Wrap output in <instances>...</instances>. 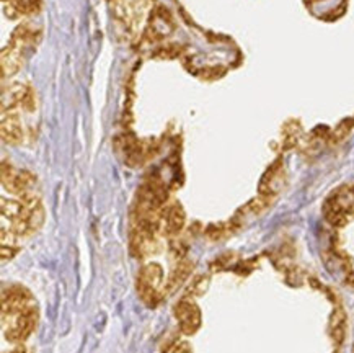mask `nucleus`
Instances as JSON below:
<instances>
[{
  "label": "nucleus",
  "mask_w": 354,
  "mask_h": 353,
  "mask_svg": "<svg viewBox=\"0 0 354 353\" xmlns=\"http://www.w3.org/2000/svg\"><path fill=\"white\" fill-rule=\"evenodd\" d=\"M312 2H315V0H312Z\"/></svg>",
  "instance_id": "nucleus-25"
},
{
  "label": "nucleus",
  "mask_w": 354,
  "mask_h": 353,
  "mask_svg": "<svg viewBox=\"0 0 354 353\" xmlns=\"http://www.w3.org/2000/svg\"><path fill=\"white\" fill-rule=\"evenodd\" d=\"M158 233L149 230L140 226L134 224L133 230H131V251L136 257H145L151 255L152 252H157L158 248Z\"/></svg>",
  "instance_id": "nucleus-10"
},
{
  "label": "nucleus",
  "mask_w": 354,
  "mask_h": 353,
  "mask_svg": "<svg viewBox=\"0 0 354 353\" xmlns=\"http://www.w3.org/2000/svg\"><path fill=\"white\" fill-rule=\"evenodd\" d=\"M346 325H348L346 312L343 311V307L339 306L335 307L333 312H331L330 323H328V334L333 343L342 345L344 342V337H346Z\"/></svg>",
  "instance_id": "nucleus-16"
},
{
  "label": "nucleus",
  "mask_w": 354,
  "mask_h": 353,
  "mask_svg": "<svg viewBox=\"0 0 354 353\" xmlns=\"http://www.w3.org/2000/svg\"><path fill=\"white\" fill-rule=\"evenodd\" d=\"M3 2H7V0H3Z\"/></svg>",
  "instance_id": "nucleus-26"
},
{
  "label": "nucleus",
  "mask_w": 354,
  "mask_h": 353,
  "mask_svg": "<svg viewBox=\"0 0 354 353\" xmlns=\"http://www.w3.org/2000/svg\"><path fill=\"white\" fill-rule=\"evenodd\" d=\"M2 324L8 342L24 343L35 332L36 324H38V307L36 305L25 307L8 318H3Z\"/></svg>",
  "instance_id": "nucleus-3"
},
{
  "label": "nucleus",
  "mask_w": 354,
  "mask_h": 353,
  "mask_svg": "<svg viewBox=\"0 0 354 353\" xmlns=\"http://www.w3.org/2000/svg\"><path fill=\"white\" fill-rule=\"evenodd\" d=\"M186 215L180 203H171L162 211V234L167 237H175L185 228Z\"/></svg>",
  "instance_id": "nucleus-12"
},
{
  "label": "nucleus",
  "mask_w": 354,
  "mask_h": 353,
  "mask_svg": "<svg viewBox=\"0 0 354 353\" xmlns=\"http://www.w3.org/2000/svg\"><path fill=\"white\" fill-rule=\"evenodd\" d=\"M0 133H2L3 143L17 146L24 141V125H21L20 116L15 111L2 113V126H0Z\"/></svg>",
  "instance_id": "nucleus-13"
},
{
  "label": "nucleus",
  "mask_w": 354,
  "mask_h": 353,
  "mask_svg": "<svg viewBox=\"0 0 354 353\" xmlns=\"http://www.w3.org/2000/svg\"><path fill=\"white\" fill-rule=\"evenodd\" d=\"M174 312L176 323L180 325V330L185 336H193V334H196L199 327H201V309H199V306L192 300V298H183V300L175 306Z\"/></svg>",
  "instance_id": "nucleus-6"
},
{
  "label": "nucleus",
  "mask_w": 354,
  "mask_h": 353,
  "mask_svg": "<svg viewBox=\"0 0 354 353\" xmlns=\"http://www.w3.org/2000/svg\"><path fill=\"white\" fill-rule=\"evenodd\" d=\"M3 3H6V15L12 20L33 15L41 8V0H7Z\"/></svg>",
  "instance_id": "nucleus-15"
},
{
  "label": "nucleus",
  "mask_w": 354,
  "mask_h": 353,
  "mask_svg": "<svg viewBox=\"0 0 354 353\" xmlns=\"http://www.w3.org/2000/svg\"><path fill=\"white\" fill-rule=\"evenodd\" d=\"M354 128V118H344L343 121H339L337 128L330 133V138H328V143L330 144H338L342 143L346 136L351 133Z\"/></svg>",
  "instance_id": "nucleus-19"
},
{
  "label": "nucleus",
  "mask_w": 354,
  "mask_h": 353,
  "mask_svg": "<svg viewBox=\"0 0 354 353\" xmlns=\"http://www.w3.org/2000/svg\"><path fill=\"white\" fill-rule=\"evenodd\" d=\"M41 38H43V26L35 24V21H25V24H20L13 30L8 46L15 48L17 51L28 57L31 53L36 51V48L41 43Z\"/></svg>",
  "instance_id": "nucleus-4"
},
{
  "label": "nucleus",
  "mask_w": 354,
  "mask_h": 353,
  "mask_svg": "<svg viewBox=\"0 0 354 353\" xmlns=\"http://www.w3.org/2000/svg\"><path fill=\"white\" fill-rule=\"evenodd\" d=\"M7 353H33V350H31V348H28V347H25V345H18V347H15L13 348V350H10V352H7Z\"/></svg>",
  "instance_id": "nucleus-23"
},
{
  "label": "nucleus",
  "mask_w": 354,
  "mask_h": 353,
  "mask_svg": "<svg viewBox=\"0 0 354 353\" xmlns=\"http://www.w3.org/2000/svg\"><path fill=\"white\" fill-rule=\"evenodd\" d=\"M344 283H346L349 288L354 289V270L349 271V273L346 275V280H344Z\"/></svg>",
  "instance_id": "nucleus-24"
},
{
  "label": "nucleus",
  "mask_w": 354,
  "mask_h": 353,
  "mask_svg": "<svg viewBox=\"0 0 354 353\" xmlns=\"http://www.w3.org/2000/svg\"><path fill=\"white\" fill-rule=\"evenodd\" d=\"M118 149L122 154V159L131 167H138L144 164L145 161L151 157V147L149 144L139 141L136 136L131 133L122 134L120 139H118Z\"/></svg>",
  "instance_id": "nucleus-9"
},
{
  "label": "nucleus",
  "mask_w": 354,
  "mask_h": 353,
  "mask_svg": "<svg viewBox=\"0 0 354 353\" xmlns=\"http://www.w3.org/2000/svg\"><path fill=\"white\" fill-rule=\"evenodd\" d=\"M139 298L147 306H157L163 296H165V287H163V270L158 264H147L140 269L136 282Z\"/></svg>",
  "instance_id": "nucleus-2"
},
{
  "label": "nucleus",
  "mask_w": 354,
  "mask_h": 353,
  "mask_svg": "<svg viewBox=\"0 0 354 353\" xmlns=\"http://www.w3.org/2000/svg\"><path fill=\"white\" fill-rule=\"evenodd\" d=\"M33 305H36L33 294L21 284H10L2 289V319Z\"/></svg>",
  "instance_id": "nucleus-8"
},
{
  "label": "nucleus",
  "mask_w": 354,
  "mask_h": 353,
  "mask_svg": "<svg viewBox=\"0 0 354 353\" xmlns=\"http://www.w3.org/2000/svg\"><path fill=\"white\" fill-rule=\"evenodd\" d=\"M284 179H286V174H284L283 161L278 159L268 167V170L263 174L260 185H258V192H260V194H263V197L274 198L279 190L284 187Z\"/></svg>",
  "instance_id": "nucleus-11"
},
{
  "label": "nucleus",
  "mask_w": 354,
  "mask_h": 353,
  "mask_svg": "<svg viewBox=\"0 0 354 353\" xmlns=\"http://www.w3.org/2000/svg\"><path fill=\"white\" fill-rule=\"evenodd\" d=\"M175 30V20L169 8L158 6L151 12L147 28H145V38L149 42H160L167 38Z\"/></svg>",
  "instance_id": "nucleus-7"
},
{
  "label": "nucleus",
  "mask_w": 354,
  "mask_h": 353,
  "mask_svg": "<svg viewBox=\"0 0 354 353\" xmlns=\"http://www.w3.org/2000/svg\"><path fill=\"white\" fill-rule=\"evenodd\" d=\"M301 133H302V128L299 121L296 120L288 121L283 128V147L290 149L296 146L299 143V138H301Z\"/></svg>",
  "instance_id": "nucleus-18"
},
{
  "label": "nucleus",
  "mask_w": 354,
  "mask_h": 353,
  "mask_svg": "<svg viewBox=\"0 0 354 353\" xmlns=\"http://www.w3.org/2000/svg\"><path fill=\"white\" fill-rule=\"evenodd\" d=\"M193 271V264L188 260H180L178 265L175 266V270L171 271L169 280L165 283V294L174 293L175 289H178L186 278L189 277V273Z\"/></svg>",
  "instance_id": "nucleus-17"
},
{
  "label": "nucleus",
  "mask_w": 354,
  "mask_h": 353,
  "mask_svg": "<svg viewBox=\"0 0 354 353\" xmlns=\"http://www.w3.org/2000/svg\"><path fill=\"white\" fill-rule=\"evenodd\" d=\"M207 283H209V278L206 275H199L193 280V283L188 287V291H186V296L192 298V296H201L206 291Z\"/></svg>",
  "instance_id": "nucleus-20"
},
{
  "label": "nucleus",
  "mask_w": 354,
  "mask_h": 353,
  "mask_svg": "<svg viewBox=\"0 0 354 353\" xmlns=\"http://www.w3.org/2000/svg\"><path fill=\"white\" fill-rule=\"evenodd\" d=\"M18 253V247L15 246H7V244H2V260H10L13 259V255Z\"/></svg>",
  "instance_id": "nucleus-22"
},
{
  "label": "nucleus",
  "mask_w": 354,
  "mask_h": 353,
  "mask_svg": "<svg viewBox=\"0 0 354 353\" xmlns=\"http://www.w3.org/2000/svg\"><path fill=\"white\" fill-rule=\"evenodd\" d=\"M0 61H2L0 62V66H2V77L7 79V77L15 75L17 72L24 67L26 56L7 44V46L2 49V59H0Z\"/></svg>",
  "instance_id": "nucleus-14"
},
{
  "label": "nucleus",
  "mask_w": 354,
  "mask_h": 353,
  "mask_svg": "<svg viewBox=\"0 0 354 353\" xmlns=\"http://www.w3.org/2000/svg\"><path fill=\"white\" fill-rule=\"evenodd\" d=\"M325 219L335 228H343L354 215V185H344L335 190L324 205Z\"/></svg>",
  "instance_id": "nucleus-1"
},
{
  "label": "nucleus",
  "mask_w": 354,
  "mask_h": 353,
  "mask_svg": "<svg viewBox=\"0 0 354 353\" xmlns=\"http://www.w3.org/2000/svg\"><path fill=\"white\" fill-rule=\"evenodd\" d=\"M36 176L28 170H18L7 162L2 164V185L7 192L24 197L33 192Z\"/></svg>",
  "instance_id": "nucleus-5"
},
{
  "label": "nucleus",
  "mask_w": 354,
  "mask_h": 353,
  "mask_svg": "<svg viewBox=\"0 0 354 353\" xmlns=\"http://www.w3.org/2000/svg\"><path fill=\"white\" fill-rule=\"evenodd\" d=\"M163 353H193V348L186 341H175L163 350Z\"/></svg>",
  "instance_id": "nucleus-21"
}]
</instances>
